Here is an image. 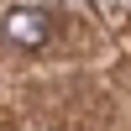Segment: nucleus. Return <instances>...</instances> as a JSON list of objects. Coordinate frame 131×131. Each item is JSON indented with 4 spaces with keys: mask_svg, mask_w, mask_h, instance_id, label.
Returning a JSON list of instances; mask_svg holds the SVG:
<instances>
[{
    "mask_svg": "<svg viewBox=\"0 0 131 131\" xmlns=\"http://www.w3.org/2000/svg\"><path fill=\"white\" fill-rule=\"evenodd\" d=\"M52 42V16L37 5H10L0 10V47H16V52H42Z\"/></svg>",
    "mask_w": 131,
    "mask_h": 131,
    "instance_id": "1",
    "label": "nucleus"
}]
</instances>
